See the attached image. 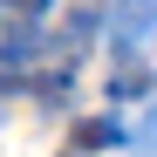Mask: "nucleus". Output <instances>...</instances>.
<instances>
[{"label": "nucleus", "instance_id": "1", "mask_svg": "<svg viewBox=\"0 0 157 157\" xmlns=\"http://www.w3.org/2000/svg\"><path fill=\"white\" fill-rule=\"evenodd\" d=\"M116 48H157V0H102Z\"/></svg>", "mask_w": 157, "mask_h": 157}, {"label": "nucleus", "instance_id": "2", "mask_svg": "<svg viewBox=\"0 0 157 157\" xmlns=\"http://www.w3.org/2000/svg\"><path fill=\"white\" fill-rule=\"evenodd\" d=\"M150 89H157V68H144V62H123L116 82H109V96H123V102H137V96H150Z\"/></svg>", "mask_w": 157, "mask_h": 157}, {"label": "nucleus", "instance_id": "3", "mask_svg": "<svg viewBox=\"0 0 157 157\" xmlns=\"http://www.w3.org/2000/svg\"><path fill=\"white\" fill-rule=\"evenodd\" d=\"M109 144H123V123H116V116L75 123V150H109Z\"/></svg>", "mask_w": 157, "mask_h": 157}, {"label": "nucleus", "instance_id": "4", "mask_svg": "<svg viewBox=\"0 0 157 157\" xmlns=\"http://www.w3.org/2000/svg\"><path fill=\"white\" fill-rule=\"evenodd\" d=\"M7 7H21V14L34 21V14H48V7H55V0H7Z\"/></svg>", "mask_w": 157, "mask_h": 157}, {"label": "nucleus", "instance_id": "5", "mask_svg": "<svg viewBox=\"0 0 157 157\" xmlns=\"http://www.w3.org/2000/svg\"><path fill=\"white\" fill-rule=\"evenodd\" d=\"M144 150H157V116H150V123H144Z\"/></svg>", "mask_w": 157, "mask_h": 157}]
</instances>
